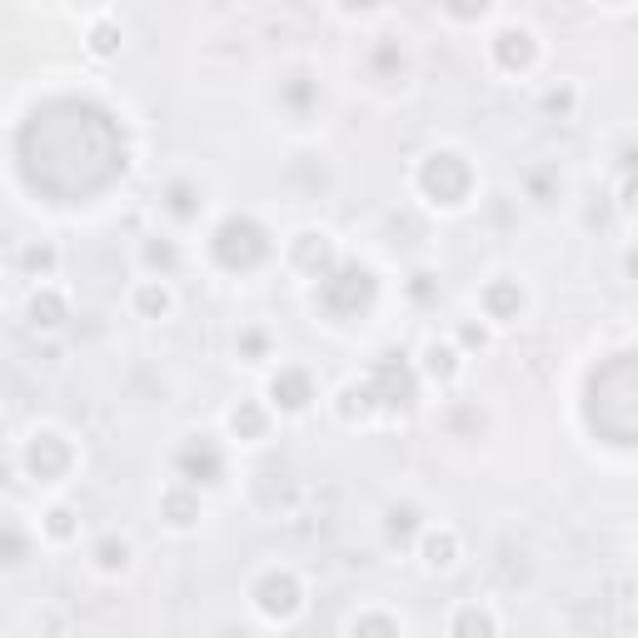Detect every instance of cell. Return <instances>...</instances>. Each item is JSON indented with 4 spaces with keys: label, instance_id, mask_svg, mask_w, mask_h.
I'll return each mask as SVG.
<instances>
[{
    "label": "cell",
    "instance_id": "obj_8",
    "mask_svg": "<svg viewBox=\"0 0 638 638\" xmlns=\"http://www.w3.org/2000/svg\"><path fill=\"white\" fill-rule=\"evenodd\" d=\"M71 464H75V454L61 434H35V440L25 444V469H31V479H41V484L65 479Z\"/></svg>",
    "mask_w": 638,
    "mask_h": 638
},
{
    "label": "cell",
    "instance_id": "obj_25",
    "mask_svg": "<svg viewBox=\"0 0 638 638\" xmlns=\"http://www.w3.org/2000/svg\"><path fill=\"white\" fill-rule=\"evenodd\" d=\"M369 409H375V399H369L365 385H349L345 394H339V414L345 419H359V414H369Z\"/></svg>",
    "mask_w": 638,
    "mask_h": 638
},
{
    "label": "cell",
    "instance_id": "obj_6",
    "mask_svg": "<svg viewBox=\"0 0 638 638\" xmlns=\"http://www.w3.org/2000/svg\"><path fill=\"white\" fill-rule=\"evenodd\" d=\"M365 389H369V399H375L379 409H399V414H404V409L414 404V394H419V379H414V369H409L404 355H379L375 365H369Z\"/></svg>",
    "mask_w": 638,
    "mask_h": 638
},
{
    "label": "cell",
    "instance_id": "obj_30",
    "mask_svg": "<svg viewBox=\"0 0 638 638\" xmlns=\"http://www.w3.org/2000/svg\"><path fill=\"white\" fill-rule=\"evenodd\" d=\"M25 544H21V529H6V564H21Z\"/></svg>",
    "mask_w": 638,
    "mask_h": 638
},
{
    "label": "cell",
    "instance_id": "obj_20",
    "mask_svg": "<svg viewBox=\"0 0 638 638\" xmlns=\"http://www.w3.org/2000/svg\"><path fill=\"white\" fill-rule=\"evenodd\" d=\"M349 638H399V624L389 614H365V618H355Z\"/></svg>",
    "mask_w": 638,
    "mask_h": 638
},
{
    "label": "cell",
    "instance_id": "obj_35",
    "mask_svg": "<svg viewBox=\"0 0 638 638\" xmlns=\"http://www.w3.org/2000/svg\"><path fill=\"white\" fill-rule=\"evenodd\" d=\"M624 209H638V175L624 180Z\"/></svg>",
    "mask_w": 638,
    "mask_h": 638
},
{
    "label": "cell",
    "instance_id": "obj_11",
    "mask_svg": "<svg viewBox=\"0 0 638 638\" xmlns=\"http://www.w3.org/2000/svg\"><path fill=\"white\" fill-rule=\"evenodd\" d=\"M290 260L300 264L304 274H314V280H325V274L335 270V240H329V235H320V230H304L300 240H294Z\"/></svg>",
    "mask_w": 638,
    "mask_h": 638
},
{
    "label": "cell",
    "instance_id": "obj_7",
    "mask_svg": "<svg viewBox=\"0 0 638 638\" xmlns=\"http://www.w3.org/2000/svg\"><path fill=\"white\" fill-rule=\"evenodd\" d=\"M175 469H180V479H190V484H220L225 479V454H220V444H215V440L195 434V440L180 444Z\"/></svg>",
    "mask_w": 638,
    "mask_h": 638
},
{
    "label": "cell",
    "instance_id": "obj_10",
    "mask_svg": "<svg viewBox=\"0 0 638 638\" xmlns=\"http://www.w3.org/2000/svg\"><path fill=\"white\" fill-rule=\"evenodd\" d=\"M534 55H539V45H534V35L523 31V25H504V31L494 35V61H499V71L523 75L529 65H534Z\"/></svg>",
    "mask_w": 638,
    "mask_h": 638
},
{
    "label": "cell",
    "instance_id": "obj_24",
    "mask_svg": "<svg viewBox=\"0 0 638 638\" xmlns=\"http://www.w3.org/2000/svg\"><path fill=\"white\" fill-rule=\"evenodd\" d=\"M136 304H140V314H145V320H160V314L170 310V290H165V284H140Z\"/></svg>",
    "mask_w": 638,
    "mask_h": 638
},
{
    "label": "cell",
    "instance_id": "obj_27",
    "mask_svg": "<svg viewBox=\"0 0 638 638\" xmlns=\"http://www.w3.org/2000/svg\"><path fill=\"white\" fill-rule=\"evenodd\" d=\"M25 270H31V274L55 270V250H51V245H31V250H25Z\"/></svg>",
    "mask_w": 638,
    "mask_h": 638
},
{
    "label": "cell",
    "instance_id": "obj_4",
    "mask_svg": "<svg viewBox=\"0 0 638 638\" xmlns=\"http://www.w3.org/2000/svg\"><path fill=\"white\" fill-rule=\"evenodd\" d=\"M320 304H325L329 314H339V320L369 310V304H375V274H369L365 264H335V270L320 280Z\"/></svg>",
    "mask_w": 638,
    "mask_h": 638
},
{
    "label": "cell",
    "instance_id": "obj_15",
    "mask_svg": "<svg viewBox=\"0 0 638 638\" xmlns=\"http://www.w3.org/2000/svg\"><path fill=\"white\" fill-rule=\"evenodd\" d=\"M454 638H499V624H494L489 608L469 604V608L454 614Z\"/></svg>",
    "mask_w": 638,
    "mask_h": 638
},
{
    "label": "cell",
    "instance_id": "obj_33",
    "mask_svg": "<svg viewBox=\"0 0 638 638\" xmlns=\"http://www.w3.org/2000/svg\"><path fill=\"white\" fill-rule=\"evenodd\" d=\"M240 349H245V355H264V335H260V329H250V335L240 339Z\"/></svg>",
    "mask_w": 638,
    "mask_h": 638
},
{
    "label": "cell",
    "instance_id": "obj_12",
    "mask_svg": "<svg viewBox=\"0 0 638 638\" xmlns=\"http://www.w3.org/2000/svg\"><path fill=\"white\" fill-rule=\"evenodd\" d=\"M270 399L280 409H290V414H300V409H310V399H314V385H310V375L304 369H280V375L270 379Z\"/></svg>",
    "mask_w": 638,
    "mask_h": 638
},
{
    "label": "cell",
    "instance_id": "obj_21",
    "mask_svg": "<svg viewBox=\"0 0 638 638\" xmlns=\"http://www.w3.org/2000/svg\"><path fill=\"white\" fill-rule=\"evenodd\" d=\"M95 564L110 569V574L126 569L130 564V544H126V539H100V544H95Z\"/></svg>",
    "mask_w": 638,
    "mask_h": 638
},
{
    "label": "cell",
    "instance_id": "obj_36",
    "mask_svg": "<svg viewBox=\"0 0 638 638\" xmlns=\"http://www.w3.org/2000/svg\"><path fill=\"white\" fill-rule=\"evenodd\" d=\"M569 105H574V90H554V95H549V110H569Z\"/></svg>",
    "mask_w": 638,
    "mask_h": 638
},
{
    "label": "cell",
    "instance_id": "obj_1",
    "mask_svg": "<svg viewBox=\"0 0 638 638\" xmlns=\"http://www.w3.org/2000/svg\"><path fill=\"white\" fill-rule=\"evenodd\" d=\"M21 175L51 199H85L126 170V140L110 110L90 100H51L31 110L15 140Z\"/></svg>",
    "mask_w": 638,
    "mask_h": 638
},
{
    "label": "cell",
    "instance_id": "obj_29",
    "mask_svg": "<svg viewBox=\"0 0 638 638\" xmlns=\"http://www.w3.org/2000/svg\"><path fill=\"white\" fill-rule=\"evenodd\" d=\"M284 100H290V105H294V110H304V105H310V100H314V85H310V80H304V75H294V85H290V90H284Z\"/></svg>",
    "mask_w": 638,
    "mask_h": 638
},
{
    "label": "cell",
    "instance_id": "obj_2",
    "mask_svg": "<svg viewBox=\"0 0 638 638\" xmlns=\"http://www.w3.org/2000/svg\"><path fill=\"white\" fill-rule=\"evenodd\" d=\"M588 430L608 444H638V349L608 355L584 385Z\"/></svg>",
    "mask_w": 638,
    "mask_h": 638
},
{
    "label": "cell",
    "instance_id": "obj_22",
    "mask_svg": "<svg viewBox=\"0 0 638 638\" xmlns=\"http://www.w3.org/2000/svg\"><path fill=\"white\" fill-rule=\"evenodd\" d=\"M424 369H430L434 379H454V369H459V355H454L450 345H430V349H424Z\"/></svg>",
    "mask_w": 638,
    "mask_h": 638
},
{
    "label": "cell",
    "instance_id": "obj_17",
    "mask_svg": "<svg viewBox=\"0 0 638 638\" xmlns=\"http://www.w3.org/2000/svg\"><path fill=\"white\" fill-rule=\"evenodd\" d=\"M61 320H65V300H61V294H55V290L35 294V300H31V325L35 329H55Z\"/></svg>",
    "mask_w": 638,
    "mask_h": 638
},
{
    "label": "cell",
    "instance_id": "obj_5",
    "mask_svg": "<svg viewBox=\"0 0 638 638\" xmlns=\"http://www.w3.org/2000/svg\"><path fill=\"white\" fill-rule=\"evenodd\" d=\"M419 190H424L434 205H464L474 190V170L464 165V155L440 150V155H430L419 165Z\"/></svg>",
    "mask_w": 638,
    "mask_h": 638
},
{
    "label": "cell",
    "instance_id": "obj_14",
    "mask_svg": "<svg viewBox=\"0 0 638 638\" xmlns=\"http://www.w3.org/2000/svg\"><path fill=\"white\" fill-rule=\"evenodd\" d=\"M160 513H165L175 529H190L199 519V494L195 489H165L160 494Z\"/></svg>",
    "mask_w": 638,
    "mask_h": 638
},
{
    "label": "cell",
    "instance_id": "obj_16",
    "mask_svg": "<svg viewBox=\"0 0 638 638\" xmlns=\"http://www.w3.org/2000/svg\"><path fill=\"white\" fill-rule=\"evenodd\" d=\"M454 559H459V534H450V529L424 534V564H430V569H454Z\"/></svg>",
    "mask_w": 638,
    "mask_h": 638
},
{
    "label": "cell",
    "instance_id": "obj_37",
    "mask_svg": "<svg viewBox=\"0 0 638 638\" xmlns=\"http://www.w3.org/2000/svg\"><path fill=\"white\" fill-rule=\"evenodd\" d=\"M624 270H628V280H638V245L624 255Z\"/></svg>",
    "mask_w": 638,
    "mask_h": 638
},
{
    "label": "cell",
    "instance_id": "obj_34",
    "mask_svg": "<svg viewBox=\"0 0 638 638\" xmlns=\"http://www.w3.org/2000/svg\"><path fill=\"white\" fill-rule=\"evenodd\" d=\"M434 294V274H414V300H430Z\"/></svg>",
    "mask_w": 638,
    "mask_h": 638
},
{
    "label": "cell",
    "instance_id": "obj_13",
    "mask_svg": "<svg viewBox=\"0 0 638 638\" xmlns=\"http://www.w3.org/2000/svg\"><path fill=\"white\" fill-rule=\"evenodd\" d=\"M484 314H489V320H499V325L519 320V314H523V290H519V280H494L489 290H484Z\"/></svg>",
    "mask_w": 638,
    "mask_h": 638
},
{
    "label": "cell",
    "instance_id": "obj_9",
    "mask_svg": "<svg viewBox=\"0 0 638 638\" xmlns=\"http://www.w3.org/2000/svg\"><path fill=\"white\" fill-rule=\"evenodd\" d=\"M300 578L294 574H280V569H274V574H264L260 584H255V604H260V614L264 618H294L300 614Z\"/></svg>",
    "mask_w": 638,
    "mask_h": 638
},
{
    "label": "cell",
    "instance_id": "obj_23",
    "mask_svg": "<svg viewBox=\"0 0 638 638\" xmlns=\"http://www.w3.org/2000/svg\"><path fill=\"white\" fill-rule=\"evenodd\" d=\"M165 205H170V215H180V220H190L199 209V199H195V185H185V180H175V185L165 190Z\"/></svg>",
    "mask_w": 638,
    "mask_h": 638
},
{
    "label": "cell",
    "instance_id": "obj_18",
    "mask_svg": "<svg viewBox=\"0 0 638 638\" xmlns=\"http://www.w3.org/2000/svg\"><path fill=\"white\" fill-rule=\"evenodd\" d=\"M230 430L240 434V440H260V434H264V409L255 404V399H240L235 414H230Z\"/></svg>",
    "mask_w": 638,
    "mask_h": 638
},
{
    "label": "cell",
    "instance_id": "obj_19",
    "mask_svg": "<svg viewBox=\"0 0 638 638\" xmlns=\"http://www.w3.org/2000/svg\"><path fill=\"white\" fill-rule=\"evenodd\" d=\"M385 529H389V539H394V544H409V539L419 534V509H414V504H394Z\"/></svg>",
    "mask_w": 638,
    "mask_h": 638
},
{
    "label": "cell",
    "instance_id": "obj_31",
    "mask_svg": "<svg viewBox=\"0 0 638 638\" xmlns=\"http://www.w3.org/2000/svg\"><path fill=\"white\" fill-rule=\"evenodd\" d=\"M150 264H165V270H175V250H170V245H150Z\"/></svg>",
    "mask_w": 638,
    "mask_h": 638
},
{
    "label": "cell",
    "instance_id": "obj_38",
    "mask_svg": "<svg viewBox=\"0 0 638 638\" xmlns=\"http://www.w3.org/2000/svg\"><path fill=\"white\" fill-rule=\"evenodd\" d=\"M220 638H245V634H220Z\"/></svg>",
    "mask_w": 638,
    "mask_h": 638
},
{
    "label": "cell",
    "instance_id": "obj_28",
    "mask_svg": "<svg viewBox=\"0 0 638 638\" xmlns=\"http://www.w3.org/2000/svg\"><path fill=\"white\" fill-rule=\"evenodd\" d=\"M116 45H120V31H116V25H95V31H90V51H95V55H110Z\"/></svg>",
    "mask_w": 638,
    "mask_h": 638
},
{
    "label": "cell",
    "instance_id": "obj_26",
    "mask_svg": "<svg viewBox=\"0 0 638 638\" xmlns=\"http://www.w3.org/2000/svg\"><path fill=\"white\" fill-rule=\"evenodd\" d=\"M45 534H51V539H71L75 534V513L71 509H51V513H45Z\"/></svg>",
    "mask_w": 638,
    "mask_h": 638
},
{
    "label": "cell",
    "instance_id": "obj_3",
    "mask_svg": "<svg viewBox=\"0 0 638 638\" xmlns=\"http://www.w3.org/2000/svg\"><path fill=\"white\" fill-rule=\"evenodd\" d=\"M209 250H215V260H220L225 270L245 274V270H260V264L270 260V235H264V225L250 220V215H230V220L215 230Z\"/></svg>",
    "mask_w": 638,
    "mask_h": 638
},
{
    "label": "cell",
    "instance_id": "obj_32",
    "mask_svg": "<svg viewBox=\"0 0 638 638\" xmlns=\"http://www.w3.org/2000/svg\"><path fill=\"white\" fill-rule=\"evenodd\" d=\"M459 339H464L469 349H484V339H489V335H484L479 325H464V329H459Z\"/></svg>",
    "mask_w": 638,
    "mask_h": 638
}]
</instances>
